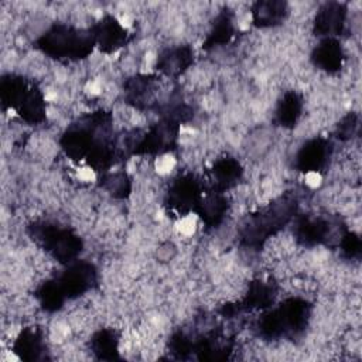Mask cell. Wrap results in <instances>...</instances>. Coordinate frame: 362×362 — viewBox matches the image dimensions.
Segmentation results:
<instances>
[{
    "instance_id": "cell-1",
    "label": "cell",
    "mask_w": 362,
    "mask_h": 362,
    "mask_svg": "<svg viewBox=\"0 0 362 362\" xmlns=\"http://www.w3.org/2000/svg\"><path fill=\"white\" fill-rule=\"evenodd\" d=\"M109 127L110 117L103 112L83 117L65 132L62 148L72 160H83L95 170H106L116 157Z\"/></svg>"
},
{
    "instance_id": "cell-2",
    "label": "cell",
    "mask_w": 362,
    "mask_h": 362,
    "mask_svg": "<svg viewBox=\"0 0 362 362\" xmlns=\"http://www.w3.org/2000/svg\"><path fill=\"white\" fill-rule=\"evenodd\" d=\"M96 279V272L90 263L76 262L71 264L59 277L47 281L38 288V298L41 305L54 311L62 307L65 300L78 297L88 291Z\"/></svg>"
},
{
    "instance_id": "cell-3",
    "label": "cell",
    "mask_w": 362,
    "mask_h": 362,
    "mask_svg": "<svg viewBox=\"0 0 362 362\" xmlns=\"http://www.w3.org/2000/svg\"><path fill=\"white\" fill-rule=\"evenodd\" d=\"M37 44L44 54L68 61L86 58L96 47L90 30L69 24H54L38 38Z\"/></svg>"
},
{
    "instance_id": "cell-4",
    "label": "cell",
    "mask_w": 362,
    "mask_h": 362,
    "mask_svg": "<svg viewBox=\"0 0 362 362\" xmlns=\"http://www.w3.org/2000/svg\"><path fill=\"white\" fill-rule=\"evenodd\" d=\"M0 96L4 107L16 112L27 123L45 119V99L35 83L20 75H4L0 81Z\"/></svg>"
},
{
    "instance_id": "cell-5",
    "label": "cell",
    "mask_w": 362,
    "mask_h": 362,
    "mask_svg": "<svg viewBox=\"0 0 362 362\" xmlns=\"http://www.w3.org/2000/svg\"><path fill=\"white\" fill-rule=\"evenodd\" d=\"M31 235L55 260L71 263L79 255L82 242L72 230L61 228L55 223H34Z\"/></svg>"
},
{
    "instance_id": "cell-6",
    "label": "cell",
    "mask_w": 362,
    "mask_h": 362,
    "mask_svg": "<svg viewBox=\"0 0 362 362\" xmlns=\"http://www.w3.org/2000/svg\"><path fill=\"white\" fill-rule=\"evenodd\" d=\"M296 211V201L280 198L262 212L252 216L243 230V239L247 245H259L283 226Z\"/></svg>"
},
{
    "instance_id": "cell-7",
    "label": "cell",
    "mask_w": 362,
    "mask_h": 362,
    "mask_svg": "<svg viewBox=\"0 0 362 362\" xmlns=\"http://www.w3.org/2000/svg\"><path fill=\"white\" fill-rule=\"evenodd\" d=\"M308 318V304L300 298H291L272 310L260 321V329L270 337L298 331Z\"/></svg>"
},
{
    "instance_id": "cell-8",
    "label": "cell",
    "mask_w": 362,
    "mask_h": 362,
    "mask_svg": "<svg viewBox=\"0 0 362 362\" xmlns=\"http://www.w3.org/2000/svg\"><path fill=\"white\" fill-rule=\"evenodd\" d=\"M178 122L165 117L160 123L151 126L140 141L134 144L137 154H161L170 151L177 141Z\"/></svg>"
},
{
    "instance_id": "cell-9",
    "label": "cell",
    "mask_w": 362,
    "mask_h": 362,
    "mask_svg": "<svg viewBox=\"0 0 362 362\" xmlns=\"http://www.w3.org/2000/svg\"><path fill=\"white\" fill-rule=\"evenodd\" d=\"M202 198L199 182L192 175L178 177L167 192V202L178 214L195 211Z\"/></svg>"
},
{
    "instance_id": "cell-10",
    "label": "cell",
    "mask_w": 362,
    "mask_h": 362,
    "mask_svg": "<svg viewBox=\"0 0 362 362\" xmlns=\"http://www.w3.org/2000/svg\"><path fill=\"white\" fill-rule=\"evenodd\" d=\"M90 33L93 35L95 45L106 54H113L120 49L127 42L129 37L127 30L122 23L110 14L103 16L96 24H93Z\"/></svg>"
},
{
    "instance_id": "cell-11",
    "label": "cell",
    "mask_w": 362,
    "mask_h": 362,
    "mask_svg": "<svg viewBox=\"0 0 362 362\" xmlns=\"http://www.w3.org/2000/svg\"><path fill=\"white\" fill-rule=\"evenodd\" d=\"M332 146L325 139L308 140L297 154V168L303 173H318L321 171L331 156Z\"/></svg>"
},
{
    "instance_id": "cell-12",
    "label": "cell",
    "mask_w": 362,
    "mask_h": 362,
    "mask_svg": "<svg viewBox=\"0 0 362 362\" xmlns=\"http://www.w3.org/2000/svg\"><path fill=\"white\" fill-rule=\"evenodd\" d=\"M346 18V6L344 3H325L322 4L314 20V31L317 35H324L325 38H332V35H338Z\"/></svg>"
},
{
    "instance_id": "cell-13",
    "label": "cell",
    "mask_w": 362,
    "mask_h": 362,
    "mask_svg": "<svg viewBox=\"0 0 362 362\" xmlns=\"http://www.w3.org/2000/svg\"><path fill=\"white\" fill-rule=\"evenodd\" d=\"M288 14V6L280 0L256 1L252 7V20L257 27H274L281 24Z\"/></svg>"
},
{
    "instance_id": "cell-14",
    "label": "cell",
    "mask_w": 362,
    "mask_h": 362,
    "mask_svg": "<svg viewBox=\"0 0 362 362\" xmlns=\"http://www.w3.org/2000/svg\"><path fill=\"white\" fill-rule=\"evenodd\" d=\"M194 51L188 45H180L165 49L157 58V69L168 76H177L182 74L192 64Z\"/></svg>"
},
{
    "instance_id": "cell-15",
    "label": "cell",
    "mask_w": 362,
    "mask_h": 362,
    "mask_svg": "<svg viewBox=\"0 0 362 362\" xmlns=\"http://www.w3.org/2000/svg\"><path fill=\"white\" fill-rule=\"evenodd\" d=\"M311 58L320 69H324L327 72H335L342 66V47L335 38H324L313 51Z\"/></svg>"
},
{
    "instance_id": "cell-16",
    "label": "cell",
    "mask_w": 362,
    "mask_h": 362,
    "mask_svg": "<svg viewBox=\"0 0 362 362\" xmlns=\"http://www.w3.org/2000/svg\"><path fill=\"white\" fill-rule=\"evenodd\" d=\"M233 35H235L233 16H232L230 10L225 8L216 16V18L212 24V28L205 40L204 48H212V47L226 44L230 41V38Z\"/></svg>"
},
{
    "instance_id": "cell-17",
    "label": "cell",
    "mask_w": 362,
    "mask_h": 362,
    "mask_svg": "<svg viewBox=\"0 0 362 362\" xmlns=\"http://www.w3.org/2000/svg\"><path fill=\"white\" fill-rule=\"evenodd\" d=\"M303 110V99L297 92H287L279 102L276 120L283 127H293L298 122Z\"/></svg>"
},
{
    "instance_id": "cell-18",
    "label": "cell",
    "mask_w": 362,
    "mask_h": 362,
    "mask_svg": "<svg viewBox=\"0 0 362 362\" xmlns=\"http://www.w3.org/2000/svg\"><path fill=\"white\" fill-rule=\"evenodd\" d=\"M226 208V199L221 195V192H212L201 198L195 211L206 225L214 226L221 222Z\"/></svg>"
},
{
    "instance_id": "cell-19",
    "label": "cell",
    "mask_w": 362,
    "mask_h": 362,
    "mask_svg": "<svg viewBox=\"0 0 362 362\" xmlns=\"http://www.w3.org/2000/svg\"><path fill=\"white\" fill-rule=\"evenodd\" d=\"M242 168L239 163L233 158L225 157L215 163L212 168V180L216 189H225L236 184V181L240 178Z\"/></svg>"
},
{
    "instance_id": "cell-20",
    "label": "cell",
    "mask_w": 362,
    "mask_h": 362,
    "mask_svg": "<svg viewBox=\"0 0 362 362\" xmlns=\"http://www.w3.org/2000/svg\"><path fill=\"white\" fill-rule=\"evenodd\" d=\"M297 239L304 245L321 243L328 235V225L320 218H304L296 228Z\"/></svg>"
},
{
    "instance_id": "cell-21",
    "label": "cell",
    "mask_w": 362,
    "mask_h": 362,
    "mask_svg": "<svg viewBox=\"0 0 362 362\" xmlns=\"http://www.w3.org/2000/svg\"><path fill=\"white\" fill-rule=\"evenodd\" d=\"M42 348V335L37 328H25L14 342V351L24 359H37Z\"/></svg>"
},
{
    "instance_id": "cell-22",
    "label": "cell",
    "mask_w": 362,
    "mask_h": 362,
    "mask_svg": "<svg viewBox=\"0 0 362 362\" xmlns=\"http://www.w3.org/2000/svg\"><path fill=\"white\" fill-rule=\"evenodd\" d=\"M274 297V288L263 281H255L250 284L249 291L245 297L243 307H267L270 303H273Z\"/></svg>"
},
{
    "instance_id": "cell-23",
    "label": "cell",
    "mask_w": 362,
    "mask_h": 362,
    "mask_svg": "<svg viewBox=\"0 0 362 362\" xmlns=\"http://www.w3.org/2000/svg\"><path fill=\"white\" fill-rule=\"evenodd\" d=\"M92 346L96 352H100L102 356H106L107 352L110 351H116L117 349V339L115 332L112 331H100L93 337L92 341Z\"/></svg>"
},
{
    "instance_id": "cell-24",
    "label": "cell",
    "mask_w": 362,
    "mask_h": 362,
    "mask_svg": "<svg viewBox=\"0 0 362 362\" xmlns=\"http://www.w3.org/2000/svg\"><path fill=\"white\" fill-rule=\"evenodd\" d=\"M107 188L110 192H115V194H122L124 195L127 191H129V182H127V178L122 174H113V175H109L107 177Z\"/></svg>"
},
{
    "instance_id": "cell-25",
    "label": "cell",
    "mask_w": 362,
    "mask_h": 362,
    "mask_svg": "<svg viewBox=\"0 0 362 362\" xmlns=\"http://www.w3.org/2000/svg\"><path fill=\"white\" fill-rule=\"evenodd\" d=\"M342 249L348 256H356L361 250V242L355 235L346 233L342 239Z\"/></svg>"
},
{
    "instance_id": "cell-26",
    "label": "cell",
    "mask_w": 362,
    "mask_h": 362,
    "mask_svg": "<svg viewBox=\"0 0 362 362\" xmlns=\"http://www.w3.org/2000/svg\"><path fill=\"white\" fill-rule=\"evenodd\" d=\"M355 127H356V124H355L354 117L348 116V117L344 120V124H339V130H338V132H339L342 136L349 137V136L352 134V132H354ZM342 136H341V137H342Z\"/></svg>"
}]
</instances>
